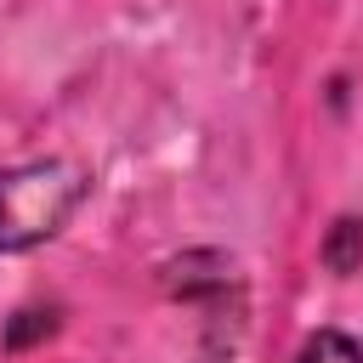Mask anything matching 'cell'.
<instances>
[{
  "label": "cell",
  "instance_id": "obj_1",
  "mask_svg": "<svg viewBox=\"0 0 363 363\" xmlns=\"http://www.w3.org/2000/svg\"><path fill=\"white\" fill-rule=\"evenodd\" d=\"M85 193H91V176L74 159L0 170V250H28V244L57 238Z\"/></svg>",
  "mask_w": 363,
  "mask_h": 363
},
{
  "label": "cell",
  "instance_id": "obj_2",
  "mask_svg": "<svg viewBox=\"0 0 363 363\" xmlns=\"http://www.w3.org/2000/svg\"><path fill=\"white\" fill-rule=\"evenodd\" d=\"M295 363H363V340H352L340 329H318V335H306Z\"/></svg>",
  "mask_w": 363,
  "mask_h": 363
},
{
  "label": "cell",
  "instance_id": "obj_3",
  "mask_svg": "<svg viewBox=\"0 0 363 363\" xmlns=\"http://www.w3.org/2000/svg\"><path fill=\"white\" fill-rule=\"evenodd\" d=\"M323 261L335 267V272H352L357 261H363V221H335V233H329V244H323Z\"/></svg>",
  "mask_w": 363,
  "mask_h": 363
}]
</instances>
